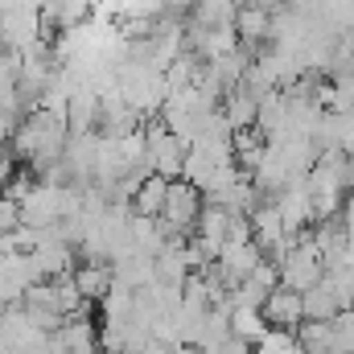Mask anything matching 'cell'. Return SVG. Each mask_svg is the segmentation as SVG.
<instances>
[{
  "label": "cell",
  "instance_id": "cell-10",
  "mask_svg": "<svg viewBox=\"0 0 354 354\" xmlns=\"http://www.w3.org/2000/svg\"><path fill=\"white\" fill-rule=\"evenodd\" d=\"M248 4H256V8H276L280 0H248Z\"/></svg>",
  "mask_w": 354,
  "mask_h": 354
},
{
  "label": "cell",
  "instance_id": "cell-1",
  "mask_svg": "<svg viewBox=\"0 0 354 354\" xmlns=\"http://www.w3.org/2000/svg\"><path fill=\"white\" fill-rule=\"evenodd\" d=\"M202 189L189 181V177H169V185H165V206H161V223L165 227H174L181 235H194V223H198V210H202Z\"/></svg>",
  "mask_w": 354,
  "mask_h": 354
},
{
  "label": "cell",
  "instance_id": "cell-8",
  "mask_svg": "<svg viewBox=\"0 0 354 354\" xmlns=\"http://www.w3.org/2000/svg\"><path fill=\"white\" fill-rule=\"evenodd\" d=\"M17 223H21V210H17V202H12L8 194H0V235H8Z\"/></svg>",
  "mask_w": 354,
  "mask_h": 354
},
{
  "label": "cell",
  "instance_id": "cell-5",
  "mask_svg": "<svg viewBox=\"0 0 354 354\" xmlns=\"http://www.w3.org/2000/svg\"><path fill=\"white\" fill-rule=\"evenodd\" d=\"M165 185H169V177L145 174V177H140V185H136V194H132V210H136V214L157 218V214H161V206H165Z\"/></svg>",
  "mask_w": 354,
  "mask_h": 354
},
{
  "label": "cell",
  "instance_id": "cell-4",
  "mask_svg": "<svg viewBox=\"0 0 354 354\" xmlns=\"http://www.w3.org/2000/svg\"><path fill=\"white\" fill-rule=\"evenodd\" d=\"M71 280L83 292V301H103L111 292V284H115V272H111L107 260H83V264L71 268Z\"/></svg>",
  "mask_w": 354,
  "mask_h": 354
},
{
  "label": "cell",
  "instance_id": "cell-3",
  "mask_svg": "<svg viewBox=\"0 0 354 354\" xmlns=\"http://www.w3.org/2000/svg\"><path fill=\"white\" fill-rule=\"evenodd\" d=\"M58 202H62V185H33L25 198H17L21 223L25 227H54L58 223Z\"/></svg>",
  "mask_w": 354,
  "mask_h": 354
},
{
  "label": "cell",
  "instance_id": "cell-7",
  "mask_svg": "<svg viewBox=\"0 0 354 354\" xmlns=\"http://www.w3.org/2000/svg\"><path fill=\"white\" fill-rule=\"evenodd\" d=\"M235 33H239V41H260L264 33H272V17H268V8L239 4V12H235Z\"/></svg>",
  "mask_w": 354,
  "mask_h": 354
},
{
  "label": "cell",
  "instance_id": "cell-2",
  "mask_svg": "<svg viewBox=\"0 0 354 354\" xmlns=\"http://www.w3.org/2000/svg\"><path fill=\"white\" fill-rule=\"evenodd\" d=\"M260 317H264V326H272V330H297V326L305 322V313H301V292L288 288V284H276L264 301H260Z\"/></svg>",
  "mask_w": 354,
  "mask_h": 354
},
{
  "label": "cell",
  "instance_id": "cell-6",
  "mask_svg": "<svg viewBox=\"0 0 354 354\" xmlns=\"http://www.w3.org/2000/svg\"><path fill=\"white\" fill-rule=\"evenodd\" d=\"M194 25L198 29H223V25H235V12L239 4L235 0H194Z\"/></svg>",
  "mask_w": 354,
  "mask_h": 354
},
{
  "label": "cell",
  "instance_id": "cell-9",
  "mask_svg": "<svg viewBox=\"0 0 354 354\" xmlns=\"http://www.w3.org/2000/svg\"><path fill=\"white\" fill-rule=\"evenodd\" d=\"M169 4H174L177 12H189V8H194V0H169Z\"/></svg>",
  "mask_w": 354,
  "mask_h": 354
}]
</instances>
